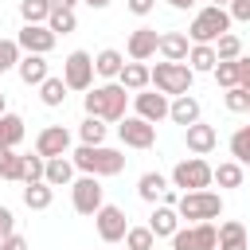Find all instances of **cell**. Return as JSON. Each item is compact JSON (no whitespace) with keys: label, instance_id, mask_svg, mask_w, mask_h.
Segmentation results:
<instances>
[{"label":"cell","instance_id":"277c9868","mask_svg":"<svg viewBox=\"0 0 250 250\" xmlns=\"http://www.w3.org/2000/svg\"><path fill=\"white\" fill-rule=\"evenodd\" d=\"M230 12L227 8H219V4H207V8H199L195 16H191V23H188V39L191 43H215L219 35H227L230 31Z\"/></svg>","mask_w":250,"mask_h":250},{"label":"cell","instance_id":"44dd1931","mask_svg":"<svg viewBox=\"0 0 250 250\" xmlns=\"http://www.w3.org/2000/svg\"><path fill=\"white\" fill-rule=\"evenodd\" d=\"M117 82H121L125 90H133V94H137V90H148V86H152V66H145V62H133V59H129V62L121 66Z\"/></svg>","mask_w":250,"mask_h":250},{"label":"cell","instance_id":"4fadbf2b","mask_svg":"<svg viewBox=\"0 0 250 250\" xmlns=\"http://www.w3.org/2000/svg\"><path fill=\"white\" fill-rule=\"evenodd\" d=\"M168 109H172V102H168V94H160V90H137V94H133V113L145 117V121H152V125L164 121Z\"/></svg>","mask_w":250,"mask_h":250},{"label":"cell","instance_id":"ee69618b","mask_svg":"<svg viewBox=\"0 0 250 250\" xmlns=\"http://www.w3.org/2000/svg\"><path fill=\"white\" fill-rule=\"evenodd\" d=\"M125 8H129L133 16H148V12L156 8V0H125Z\"/></svg>","mask_w":250,"mask_h":250},{"label":"cell","instance_id":"7a4b0ae2","mask_svg":"<svg viewBox=\"0 0 250 250\" xmlns=\"http://www.w3.org/2000/svg\"><path fill=\"white\" fill-rule=\"evenodd\" d=\"M129 98H133V90H125L121 82L90 86L86 90V113L90 117H102V121H121L125 109H129Z\"/></svg>","mask_w":250,"mask_h":250},{"label":"cell","instance_id":"681fc988","mask_svg":"<svg viewBox=\"0 0 250 250\" xmlns=\"http://www.w3.org/2000/svg\"><path fill=\"white\" fill-rule=\"evenodd\" d=\"M78 0H51V8H74Z\"/></svg>","mask_w":250,"mask_h":250},{"label":"cell","instance_id":"e0dca14e","mask_svg":"<svg viewBox=\"0 0 250 250\" xmlns=\"http://www.w3.org/2000/svg\"><path fill=\"white\" fill-rule=\"evenodd\" d=\"M180 223H184V219H180V211H176V207H168V203H156V207H152V215H148V227H152V234H156V238H172V234L180 230Z\"/></svg>","mask_w":250,"mask_h":250},{"label":"cell","instance_id":"5bb4252c","mask_svg":"<svg viewBox=\"0 0 250 250\" xmlns=\"http://www.w3.org/2000/svg\"><path fill=\"white\" fill-rule=\"evenodd\" d=\"M35 152L39 156H70V129H62V125H47V129H39V137H35Z\"/></svg>","mask_w":250,"mask_h":250},{"label":"cell","instance_id":"83f0119b","mask_svg":"<svg viewBox=\"0 0 250 250\" xmlns=\"http://www.w3.org/2000/svg\"><path fill=\"white\" fill-rule=\"evenodd\" d=\"M0 180H12V184H23V156L8 145H0Z\"/></svg>","mask_w":250,"mask_h":250},{"label":"cell","instance_id":"836d02e7","mask_svg":"<svg viewBox=\"0 0 250 250\" xmlns=\"http://www.w3.org/2000/svg\"><path fill=\"white\" fill-rule=\"evenodd\" d=\"M215 184L219 188H242V164L238 160H223L215 168Z\"/></svg>","mask_w":250,"mask_h":250},{"label":"cell","instance_id":"d6986e66","mask_svg":"<svg viewBox=\"0 0 250 250\" xmlns=\"http://www.w3.org/2000/svg\"><path fill=\"white\" fill-rule=\"evenodd\" d=\"M199 113H203V105H199V98H191V94H180V98H172V109H168V121H176V125H195L199 121Z\"/></svg>","mask_w":250,"mask_h":250},{"label":"cell","instance_id":"52a82bcc","mask_svg":"<svg viewBox=\"0 0 250 250\" xmlns=\"http://www.w3.org/2000/svg\"><path fill=\"white\" fill-rule=\"evenodd\" d=\"M70 203L78 215H98V207L105 203V188H102V176H78L70 184Z\"/></svg>","mask_w":250,"mask_h":250},{"label":"cell","instance_id":"e575fe53","mask_svg":"<svg viewBox=\"0 0 250 250\" xmlns=\"http://www.w3.org/2000/svg\"><path fill=\"white\" fill-rule=\"evenodd\" d=\"M152 246H156L152 227H129L125 230V250H152Z\"/></svg>","mask_w":250,"mask_h":250},{"label":"cell","instance_id":"ba28073f","mask_svg":"<svg viewBox=\"0 0 250 250\" xmlns=\"http://www.w3.org/2000/svg\"><path fill=\"white\" fill-rule=\"evenodd\" d=\"M94 55L90 51H70L66 59H62V82L70 86V90H78V94H86L90 86H94Z\"/></svg>","mask_w":250,"mask_h":250},{"label":"cell","instance_id":"8d00e7d4","mask_svg":"<svg viewBox=\"0 0 250 250\" xmlns=\"http://www.w3.org/2000/svg\"><path fill=\"white\" fill-rule=\"evenodd\" d=\"M211 74H215V82H219L223 90H230V86H238V59H219Z\"/></svg>","mask_w":250,"mask_h":250},{"label":"cell","instance_id":"f5cc1de1","mask_svg":"<svg viewBox=\"0 0 250 250\" xmlns=\"http://www.w3.org/2000/svg\"><path fill=\"white\" fill-rule=\"evenodd\" d=\"M246 113H250V109H246Z\"/></svg>","mask_w":250,"mask_h":250},{"label":"cell","instance_id":"5b68a950","mask_svg":"<svg viewBox=\"0 0 250 250\" xmlns=\"http://www.w3.org/2000/svg\"><path fill=\"white\" fill-rule=\"evenodd\" d=\"M191 82H195V70L188 62H156L152 66V86L168 98H180V94H191Z\"/></svg>","mask_w":250,"mask_h":250},{"label":"cell","instance_id":"f1b7e54d","mask_svg":"<svg viewBox=\"0 0 250 250\" xmlns=\"http://www.w3.org/2000/svg\"><path fill=\"white\" fill-rule=\"evenodd\" d=\"M66 90H70V86L62 82V74H59V78H55V74H47V78H43V86H39V102L55 109V105H62V102H66Z\"/></svg>","mask_w":250,"mask_h":250},{"label":"cell","instance_id":"816d5d0a","mask_svg":"<svg viewBox=\"0 0 250 250\" xmlns=\"http://www.w3.org/2000/svg\"><path fill=\"white\" fill-rule=\"evenodd\" d=\"M211 4H219V8H227V4H230V0H211Z\"/></svg>","mask_w":250,"mask_h":250},{"label":"cell","instance_id":"8992f818","mask_svg":"<svg viewBox=\"0 0 250 250\" xmlns=\"http://www.w3.org/2000/svg\"><path fill=\"white\" fill-rule=\"evenodd\" d=\"M211 180H215V168L203 156H184L172 168V188H180V191H203V188H211Z\"/></svg>","mask_w":250,"mask_h":250},{"label":"cell","instance_id":"6da1fadb","mask_svg":"<svg viewBox=\"0 0 250 250\" xmlns=\"http://www.w3.org/2000/svg\"><path fill=\"white\" fill-rule=\"evenodd\" d=\"M70 160H74L78 172L105 180V176H121L129 156L117 152V148H109V145H78V148H70Z\"/></svg>","mask_w":250,"mask_h":250},{"label":"cell","instance_id":"74e56055","mask_svg":"<svg viewBox=\"0 0 250 250\" xmlns=\"http://www.w3.org/2000/svg\"><path fill=\"white\" fill-rule=\"evenodd\" d=\"M20 59H23V47H20L16 39H0V74H4V70H16Z\"/></svg>","mask_w":250,"mask_h":250},{"label":"cell","instance_id":"30bf717a","mask_svg":"<svg viewBox=\"0 0 250 250\" xmlns=\"http://www.w3.org/2000/svg\"><path fill=\"white\" fill-rule=\"evenodd\" d=\"M117 137H121V145H129V148H152V145H156V125L145 121V117H137V113H125V117L117 121Z\"/></svg>","mask_w":250,"mask_h":250},{"label":"cell","instance_id":"ac0fdd59","mask_svg":"<svg viewBox=\"0 0 250 250\" xmlns=\"http://www.w3.org/2000/svg\"><path fill=\"white\" fill-rule=\"evenodd\" d=\"M215 250H250V230H246V223H238V219L219 223V246H215Z\"/></svg>","mask_w":250,"mask_h":250},{"label":"cell","instance_id":"cb8c5ba5","mask_svg":"<svg viewBox=\"0 0 250 250\" xmlns=\"http://www.w3.org/2000/svg\"><path fill=\"white\" fill-rule=\"evenodd\" d=\"M121 66H125V55H121L117 47H105V51L94 55V70H98V78H105V82H117Z\"/></svg>","mask_w":250,"mask_h":250},{"label":"cell","instance_id":"4316f807","mask_svg":"<svg viewBox=\"0 0 250 250\" xmlns=\"http://www.w3.org/2000/svg\"><path fill=\"white\" fill-rule=\"evenodd\" d=\"M164 191H168V180H164L160 172H145V176L137 180V195H141L145 203H160Z\"/></svg>","mask_w":250,"mask_h":250},{"label":"cell","instance_id":"f546056e","mask_svg":"<svg viewBox=\"0 0 250 250\" xmlns=\"http://www.w3.org/2000/svg\"><path fill=\"white\" fill-rule=\"evenodd\" d=\"M105 133H109V125H105L102 117H90V113H86V121L78 125V141H82V145H105Z\"/></svg>","mask_w":250,"mask_h":250},{"label":"cell","instance_id":"f35d334b","mask_svg":"<svg viewBox=\"0 0 250 250\" xmlns=\"http://www.w3.org/2000/svg\"><path fill=\"white\" fill-rule=\"evenodd\" d=\"M215 55H219V59H242V39H238L234 31L219 35V39H215Z\"/></svg>","mask_w":250,"mask_h":250},{"label":"cell","instance_id":"60d3db41","mask_svg":"<svg viewBox=\"0 0 250 250\" xmlns=\"http://www.w3.org/2000/svg\"><path fill=\"white\" fill-rule=\"evenodd\" d=\"M43 172H47V156H39V152L23 156V184H31V180H43Z\"/></svg>","mask_w":250,"mask_h":250},{"label":"cell","instance_id":"8fae6325","mask_svg":"<svg viewBox=\"0 0 250 250\" xmlns=\"http://www.w3.org/2000/svg\"><path fill=\"white\" fill-rule=\"evenodd\" d=\"M94 227H98V238L102 242H125V230H129V219L121 207L113 203H102L98 215H94Z\"/></svg>","mask_w":250,"mask_h":250},{"label":"cell","instance_id":"9a60e30c","mask_svg":"<svg viewBox=\"0 0 250 250\" xmlns=\"http://www.w3.org/2000/svg\"><path fill=\"white\" fill-rule=\"evenodd\" d=\"M156 51H160V35H156V27H137V31H129L125 55H129L133 62H148Z\"/></svg>","mask_w":250,"mask_h":250},{"label":"cell","instance_id":"7402d4cb","mask_svg":"<svg viewBox=\"0 0 250 250\" xmlns=\"http://www.w3.org/2000/svg\"><path fill=\"white\" fill-rule=\"evenodd\" d=\"M74 172H78V168H74V160H70V156H51V160H47L43 180H47L51 188H70V184H74Z\"/></svg>","mask_w":250,"mask_h":250},{"label":"cell","instance_id":"7c38bea8","mask_svg":"<svg viewBox=\"0 0 250 250\" xmlns=\"http://www.w3.org/2000/svg\"><path fill=\"white\" fill-rule=\"evenodd\" d=\"M16 43L23 47V55H47V51L59 43V35H55L47 23H23L20 35H16Z\"/></svg>","mask_w":250,"mask_h":250},{"label":"cell","instance_id":"2e32d148","mask_svg":"<svg viewBox=\"0 0 250 250\" xmlns=\"http://www.w3.org/2000/svg\"><path fill=\"white\" fill-rule=\"evenodd\" d=\"M184 141H188V152H191V156H207V152L219 145V133H215V125L195 121V125L184 129Z\"/></svg>","mask_w":250,"mask_h":250},{"label":"cell","instance_id":"7dc6e473","mask_svg":"<svg viewBox=\"0 0 250 250\" xmlns=\"http://www.w3.org/2000/svg\"><path fill=\"white\" fill-rule=\"evenodd\" d=\"M168 8H176V12H188V8H195V0H164Z\"/></svg>","mask_w":250,"mask_h":250},{"label":"cell","instance_id":"1f68e13d","mask_svg":"<svg viewBox=\"0 0 250 250\" xmlns=\"http://www.w3.org/2000/svg\"><path fill=\"white\" fill-rule=\"evenodd\" d=\"M230 160H238L242 168H250V125H238L230 133Z\"/></svg>","mask_w":250,"mask_h":250},{"label":"cell","instance_id":"7bdbcfd3","mask_svg":"<svg viewBox=\"0 0 250 250\" xmlns=\"http://www.w3.org/2000/svg\"><path fill=\"white\" fill-rule=\"evenodd\" d=\"M8 234H16V215H12V207L0 203V238H8Z\"/></svg>","mask_w":250,"mask_h":250},{"label":"cell","instance_id":"c3c4849f","mask_svg":"<svg viewBox=\"0 0 250 250\" xmlns=\"http://www.w3.org/2000/svg\"><path fill=\"white\" fill-rule=\"evenodd\" d=\"M82 4H90L94 12H102V8H109V0H82Z\"/></svg>","mask_w":250,"mask_h":250},{"label":"cell","instance_id":"f6af8a7d","mask_svg":"<svg viewBox=\"0 0 250 250\" xmlns=\"http://www.w3.org/2000/svg\"><path fill=\"white\" fill-rule=\"evenodd\" d=\"M238 86L250 94V55H242V59H238Z\"/></svg>","mask_w":250,"mask_h":250},{"label":"cell","instance_id":"9c48e42d","mask_svg":"<svg viewBox=\"0 0 250 250\" xmlns=\"http://www.w3.org/2000/svg\"><path fill=\"white\" fill-rule=\"evenodd\" d=\"M215 246H219L215 223H188L172 234V250H215Z\"/></svg>","mask_w":250,"mask_h":250},{"label":"cell","instance_id":"d4e9b609","mask_svg":"<svg viewBox=\"0 0 250 250\" xmlns=\"http://www.w3.org/2000/svg\"><path fill=\"white\" fill-rule=\"evenodd\" d=\"M215 62H219L215 43H191V51H188V66H191L195 74H211Z\"/></svg>","mask_w":250,"mask_h":250},{"label":"cell","instance_id":"d590c367","mask_svg":"<svg viewBox=\"0 0 250 250\" xmlns=\"http://www.w3.org/2000/svg\"><path fill=\"white\" fill-rule=\"evenodd\" d=\"M20 16H23V23H47L51 0H20Z\"/></svg>","mask_w":250,"mask_h":250},{"label":"cell","instance_id":"ffe728a7","mask_svg":"<svg viewBox=\"0 0 250 250\" xmlns=\"http://www.w3.org/2000/svg\"><path fill=\"white\" fill-rule=\"evenodd\" d=\"M16 74H20V82H27V86H43V78L51 74L47 55H23L20 66H16Z\"/></svg>","mask_w":250,"mask_h":250},{"label":"cell","instance_id":"ab89813d","mask_svg":"<svg viewBox=\"0 0 250 250\" xmlns=\"http://www.w3.org/2000/svg\"><path fill=\"white\" fill-rule=\"evenodd\" d=\"M223 105H227L230 113H246V109H250V94H246L242 86H230V90L223 94Z\"/></svg>","mask_w":250,"mask_h":250},{"label":"cell","instance_id":"603a6c76","mask_svg":"<svg viewBox=\"0 0 250 250\" xmlns=\"http://www.w3.org/2000/svg\"><path fill=\"white\" fill-rule=\"evenodd\" d=\"M188 51H191V39L184 31H164L160 35V55L168 62H188Z\"/></svg>","mask_w":250,"mask_h":250},{"label":"cell","instance_id":"f907efd6","mask_svg":"<svg viewBox=\"0 0 250 250\" xmlns=\"http://www.w3.org/2000/svg\"><path fill=\"white\" fill-rule=\"evenodd\" d=\"M8 113V94H0V117Z\"/></svg>","mask_w":250,"mask_h":250},{"label":"cell","instance_id":"bcb514c9","mask_svg":"<svg viewBox=\"0 0 250 250\" xmlns=\"http://www.w3.org/2000/svg\"><path fill=\"white\" fill-rule=\"evenodd\" d=\"M0 250H27V242H23V234H8V238H0Z\"/></svg>","mask_w":250,"mask_h":250},{"label":"cell","instance_id":"3957f363","mask_svg":"<svg viewBox=\"0 0 250 250\" xmlns=\"http://www.w3.org/2000/svg\"><path fill=\"white\" fill-rule=\"evenodd\" d=\"M180 219L184 223H215L223 215V195L203 188V191H180V203H176Z\"/></svg>","mask_w":250,"mask_h":250},{"label":"cell","instance_id":"4dcf8cb0","mask_svg":"<svg viewBox=\"0 0 250 250\" xmlns=\"http://www.w3.org/2000/svg\"><path fill=\"white\" fill-rule=\"evenodd\" d=\"M20 141H23V117H20V113H4V117H0V145L16 148Z\"/></svg>","mask_w":250,"mask_h":250},{"label":"cell","instance_id":"d6a6232c","mask_svg":"<svg viewBox=\"0 0 250 250\" xmlns=\"http://www.w3.org/2000/svg\"><path fill=\"white\" fill-rule=\"evenodd\" d=\"M47 27H51L55 35H70V31L78 27V16H74V8H51V16H47Z\"/></svg>","mask_w":250,"mask_h":250},{"label":"cell","instance_id":"484cf974","mask_svg":"<svg viewBox=\"0 0 250 250\" xmlns=\"http://www.w3.org/2000/svg\"><path fill=\"white\" fill-rule=\"evenodd\" d=\"M51 199H55V188H51L47 180H31V184H23V203H27L31 211H47Z\"/></svg>","mask_w":250,"mask_h":250},{"label":"cell","instance_id":"b9f144b4","mask_svg":"<svg viewBox=\"0 0 250 250\" xmlns=\"http://www.w3.org/2000/svg\"><path fill=\"white\" fill-rule=\"evenodd\" d=\"M227 12H230V20H234V23H250V0H230V4H227Z\"/></svg>","mask_w":250,"mask_h":250}]
</instances>
